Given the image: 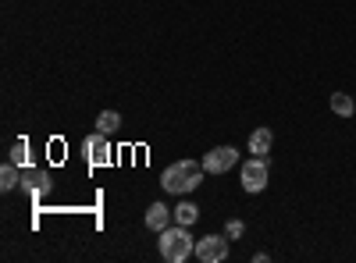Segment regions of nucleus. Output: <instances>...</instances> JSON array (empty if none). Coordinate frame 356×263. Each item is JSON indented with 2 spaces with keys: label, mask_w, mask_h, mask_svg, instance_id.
I'll list each match as a JSON object with an SVG mask.
<instances>
[{
  "label": "nucleus",
  "mask_w": 356,
  "mask_h": 263,
  "mask_svg": "<svg viewBox=\"0 0 356 263\" xmlns=\"http://www.w3.org/2000/svg\"><path fill=\"white\" fill-rule=\"evenodd\" d=\"M332 110L339 114V118H353L356 107H353V100H349L346 93H335V96H332Z\"/></svg>",
  "instance_id": "12"
},
{
  "label": "nucleus",
  "mask_w": 356,
  "mask_h": 263,
  "mask_svg": "<svg viewBox=\"0 0 356 263\" xmlns=\"http://www.w3.org/2000/svg\"><path fill=\"white\" fill-rule=\"evenodd\" d=\"M200 182H203V164H196V160H178V164H171V167L164 171V178H161L164 192H175V196L193 192Z\"/></svg>",
  "instance_id": "1"
},
{
  "label": "nucleus",
  "mask_w": 356,
  "mask_h": 263,
  "mask_svg": "<svg viewBox=\"0 0 356 263\" xmlns=\"http://www.w3.org/2000/svg\"><path fill=\"white\" fill-rule=\"evenodd\" d=\"M171 217H175V210H171V207H164V203H150V210H146V228L164 231Z\"/></svg>",
  "instance_id": "7"
},
{
  "label": "nucleus",
  "mask_w": 356,
  "mask_h": 263,
  "mask_svg": "<svg viewBox=\"0 0 356 263\" xmlns=\"http://www.w3.org/2000/svg\"><path fill=\"white\" fill-rule=\"evenodd\" d=\"M82 150H86V157H89V164H93V167H104V164L111 160L107 132H97V135H89V139L82 142Z\"/></svg>",
  "instance_id": "5"
},
{
  "label": "nucleus",
  "mask_w": 356,
  "mask_h": 263,
  "mask_svg": "<svg viewBox=\"0 0 356 263\" xmlns=\"http://www.w3.org/2000/svg\"><path fill=\"white\" fill-rule=\"evenodd\" d=\"M97 128H100V132H107V135H111V132H118V128H122V114H118V110H104L100 118H97Z\"/></svg>",
  "instance_id": "11"
},
{
  "label": "nucleus",
  "mask_w": 356,
  "mask_h": 263,
  "mask_svg": "<svg viewBox=\"0 0 356 263\" xmlns=\"http://www.w3.org/2000/svg\"><path fill=\"white\" fill-rule=\"evenodd\" d=\"M196 260H203V263H221V260H228V235H225V239H221V235L200 239V242H196Z\"/></svg>",
  "instance_id": "3"
},
{
  "label": "nucleus",
  "mask_w": 356,
  "mask_h": 263,
  "mask_svg": "<svg viewBox=\"0 0 356 263\" xmlns=\"http://www.w3.org/2000/svg\"><path fill=\"white\" fill-rule=\"evenodd\" d=\"M196 221H200V207H196V203H178V207H175V224L193 228Z\"/></svg>",
  "instance_id": "9"
},
{
  "label": "nucleus",
  "mask_w": 356,
  "mask_h": 263,
  "mask_svg": "<svg viewBox=\"0 0 356 263\" xmlns=\"http://www.w3.org/2000/svg\"><path fill=\"white\" fill-rule=\"evenodd\" d=\"M264 185H267V164H264V157H253L243 167V189L246 192H260Z\"/></svg>",
  "instance_id": "6"
},
{
  "label": "nucleus",
  "mask_w": 356,
  "mask_h": 263,
  "mask_svg": "<svg viewBox=\"0 0 356 263\" xmlns=\"http://www.w3.org/2000/svg\"><path fill=\"white\" fill-rule=\"evenodd\" d=\"M271 142H275L271 128H257V132L250 135V153H257V157H267V153H271Z\"/></svg>",
  "instance_id": "8"
},
{
  "label": "nucleus",
  "mask_w": 356,
  "mask_h": 263,
  "mask_svg": "<svg viewBox=\"0 0 356 263\" xmlns=\"http://www.w3.org/2000/svg\"><path fill=\"white\" fill-rule=\"evenodd\" d=\"M161 256L168 263H186L189 256H196V246H193V235H189L186 224L161 231Z\"/></svg>",
  "instance_id": "2"
},
{
  "label": "nucleus",
  "mask_w": 356,
  "mask_h": 263,
  "mask_svg": "<svg viewBox=\"0 0 356 263\" xmlns=\"http://www.w3.org/2000/svg\"><path fill=\"white\" fill-rule=\"evenodd\" d=\"M243 231H246V224H243V221H228L225 235H228V239H243Z\"/></svg>",
  "instance_id": "13"
},
{
  "label": "nucleus",
  "mask_w": 356,
  "mask_h": 263,
  "mask_svg": "<svg viewBox=\"0 0 356 263\" xmlns=\"http://www.w3.org/2000/svg\"><path fill=\"white\" fill-rule=\"evenodd\" d=\"M235 160H239V150H235V146H218V150H211L203 157V171L225 174L228 167H235Z\"/></svg>",
  "instance_id": "4"
},
{
  "label": "nucleus",
  "mask_w": 356,
  "mask_h": 263,
  "mask_svg": "<svg viewBox=\"0 0 356 263\" xmlns=\"http://www.w3.org/2000/svg\"><path fill=\"white\" fill-rule=\"evenodd\" d=\"M18 182H22V174H18V164H15V160L0 167V189H4V192H11Z\"/></svg>",
  "instance_id": "10"
}]
</instances>
